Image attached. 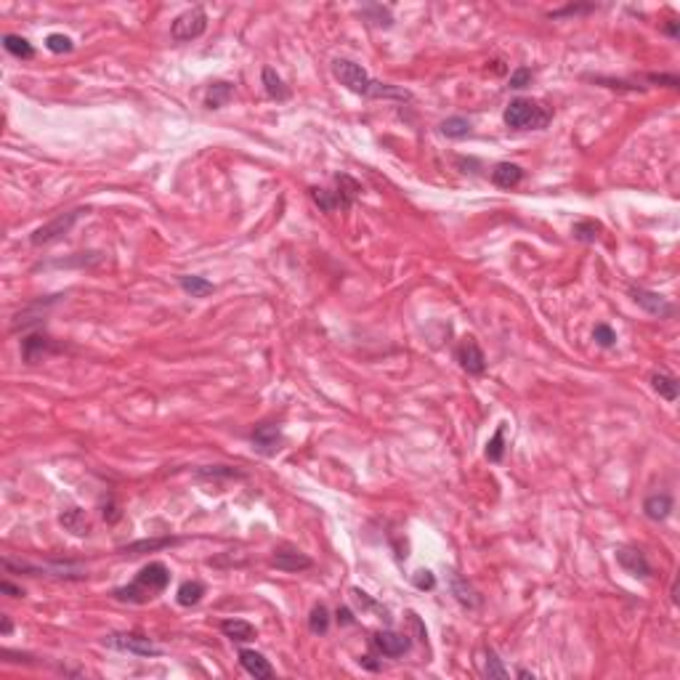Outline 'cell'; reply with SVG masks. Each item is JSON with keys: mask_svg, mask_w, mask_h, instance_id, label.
Masks as SVG:
<instances>
[{"mask_svg": "<svg viewBox=\"0 0 680 680\" xmlns=\"http://www.w3.org/2000/svg\"><path fill=\"white\" fill-rule=\"evenodd\" d=\"M178 284H181L184 293H189L191 298H205V295H210L215 290L213 282H208L205 277H197V274H184V277L178 280Z\"/></svg>", "mask_w": 680, "mask_h": 680, "instance_id": "7402d4cb", "label": "cell"}, {"mask_svg": "<svg viewBox=\"0 0 680 680\" xmlns=\"http://www.w3.org/2000/svg\"><path fill=\"white\" fill-rule=\"evenodd\" d=\"M202 595H205V585H202L200 579H189V582H184V585L178 587L175 600H178L181 606H197V603L202 600Z\"/></svg>", "mask_w": 680, "mask_h": 680, "instance_id": "484cf974", "label": "cell"}, {"mask_svg": "<svg viewBox=\"0 0 680 680\" xmlns=\"http://www.w3.org/2000/svg\"><path fill=\"white\" fill-rule=\"evenodd\" d=\"M630 295H632V301L638 303L643 311H649L651 317H659V319H670L672 314H675V306L667 301L665 295L659 293H651V290H646V287H630Z\"/></svg>", "mask_w": 680, "mask_h": 680, "instance_id": "52a82bcc", "label": "cell"}, {"mask_svg": "<svg viewBox=\"0 0 680 680\" xmlns=\"http://www.w3.org/2000/svg\"><path fill=\"white\" fill-rule=\"evenodd\" d=\"M651 388L667 401H675V399H678V393H680L678 380H675L672 375H665V372H653L651 375Z\"/></svg>", "mask_w": 680, "mask_h": 680, "instance_id": "44dd1931", "label": "cell"}, {"mask_svg": "<svg viewBox=\"0 0 680 680\" xmlns=\"http://www.w3.org/2000/svg\"><path fill=\"white\" fill-rule=\"evenodd\" d=\"M263 88H266V94L271 96V99H277V101H284V99L290 96L284 80L277 75V69H271V67H263Z\"/></svg>", "mask_w": 680, "mask_h": 680, "instance_id": "d4e9b609", "label": "cell"}, {"mask_svg": "<svg viewBox=\"0 0 680 680\" xmlns=\"http://www.w3.org/2000/svg\"><path fill=\"white\" fill-rule=\"evenodd\" d=\"M45 48L51 54H69L72 51V41H69L67 35H48L45 38Z\"/></svg>", "mask_w": 680, "mask_h": 680, "instance_id": "836d02e7", "label": "cell"}, {"mask_svg": "<svg viewBox=\"0 0 680 680\" xmlns=\"http://www.w3.org/2000/svg\"><path fill=\"white\" fill-rule=\"evenodd\" d=\"M449 582H452V593L454 598L460 600L463 606H468V609H473V606H479V593L473 590V587L468 585L463 577H457V574H452L449 577Z\"/></svg>", "mask_w": 680, "mask_h": 680, "instance_id": "cb8c5ba5", "label": "cell"}, {"mask_svg": "<svg viewBox=\"0 0 680 680\" xmlns=\"http://www.w3.org/2000/svg\"><path fill=\"white\" fill-rule=\"evenodd\" d=\"M333 75L340 80V85H346L351 94L359 96H372V99H410L407 91H399L388 82H377L367 75V69L359 67L351 59H335L333 62Z\"/></svg>", "mask_w": 680, "mask_h": 680, "instance_id": "6da1fadb", "label": "cell"}, {"mask_svg": "<svg viewBox=\"0 0 680 680\" xmlns=\"http://www.w3.org/2000/svg\"><path fill=\"white\" fill-rule=\"evenodd\" d=\"M0 590H3V593H8L11 598H22V595H24V590H22V587H16V585H11L8 579H3V582H0Z\"/></svg>", "mask_w": 680, "mask_h": 680, "instance_id": "8d00e7d4", "label": "cell"}, {"mask_svg": "<svg viewBox=\"0 0 680 680\" xmlns=\"http://www.w3.org/2000/svg\"><path fill=\"white\" fill-rule=\"evenodd\" d=\"M414 587L417 590H433L436 587V577L428 572V569H423V572L414 574Z\"/></svg>", "mask_w": 680, "mask_h": 680, "instance_id": "d590c367", "label": "cell"}, {"mask_svg": "<svg viewBox=\"0 0 680 680\" xmlns=\"http://www.w3.org/2000/svg\"><path fill=\"white\" fill-rule=\"evenodd\" d=\"M502 120L507 128H516V131H540L550 122V109L532 99H516L505 107Z\"/></svg>", "mask_w": 680, "mask_h": 680, "instance_id": "3957f363", "label": "cell"}, {"mask_svg": "<svg viewBox=\"0 0 680 680\" xmlns=\"http://www.w3.org/2000/svg\"><path fill=\"white\" fill-rule=\"evenodd\" d=\"M616 563L625 569L630 577H638V579H649L651 577V563L646 560V556L635 550V547H619L616 550Z\"/></svg>", "mask_w": 680, "mask_h": 680, "instance_id": "30bf717a", "label": "cell"}, {"mask_svg": "<svg viewBox=\"0 0 680 680\" xmlns=\"http://www.w3.org/2000/svg\"><path fill=\"white\" fill-rule=\"evenodd\" d=\"M513 91H521V88H526V85H532V69L529 67H519L513 75H510V82H507Z\"/></svg>", "mask_w": 680, "mask_h": 680, "instance_id": "e575fe53", "label": "cell"}, {"mask_svg": "<svg viewBox=\"0 0 680 680\" xmlns=\"http://www.w3.org/2000/svg\"><path fill=\"white\" fill-rule=\"evenodd\" d=\"M240 665L247 675H253L255 680H268L274 678V670L268 665V659L263 653L253 651V649H242L240 651Z\"/></svg>", "mask_w": 680, "mask_h": 680, "instance_id": "4fadbf2b", "label": "cell"}, {"mask_svg": "<svg viewBox=\"0 0 680 680\" xmlns=\"http://www.w3.org/2000/svg\"><path fill=\"white\" fill-rule=\"evenodd\" d=\"M101 643L109 646V649H115V651L136 653V656H160L162 653L160 646L154 640H149L147 635H141V632H109V635H104Z\"/></svg>", "mask_w": 680, "mask_h": 680, "instance_id": "277c9868", "label": "cell"}, {"mask_svg": "<svg viewBox=\"0 0 680 680\" xmlns=\"http://www.w3.org/2000/svg\"><path fill=\"white\" fill-rule=\"evenodd\" d=\"M338 622L340 625H354V616H351L348 609H338Z\"/></svg>", "mask_w": 680, "mask_h": 680, "instance_id": "f35d334b", "label": "cell"}, {"mask_svg": "<svg viewBox=\"0 0 680 680\" xmlns=\"http://www.w3.org/2000/svg\"><path fill=\"white\" fill-rule=\"evenodd\" d=\"M502 454H505V423L494 431V436L486 444V460L489 463H500Z\"/></svg>", "mask_w": 680, "mask_h": 680, "instance_id": "4dcf8cb0", "label": "cell"}, {"mask_svg": "<svg viewBox=\"0 0 680 680\" xmlns=\"http://www.w3.org/2000/svg\"><path fill=\"white\" fill-rule=\"evenodd\" d=\"M335 184H338V189H335L338 205H340V210H348V208L354 205V200L359 197L361 184H359V181H354V178H351V175H346V173L335 175Z\"/></svg>", "mask_w": 680, "mask_h": 680, "instance_id": "e0dca14e", "label": "cell"}, {"mask_svg": "<svg viewBox=\"0 0 680 680\" xmlns=\"http://www.w3.org/2000/svg\"><path fill=\"white\" fill-rule=\"evenodd\" d=\"M11 630H14V625H11V619H8V616H3V635H8Z\"/></svg>", "mask_w": 680, "mask_h": 680, "instance_id": "60d3db41", "label": "cell"}, {"mask_svg": "<svg viewBox=\"0 0 680 680\" xmlns=\"http://www.w3.org/2000/svg\"><path fill=\"white\" fill-rule=\"evenodd\" d=\"M308 630L314 632V635H324L327 630H330V612H327V606H314L311 609V616H308Z\"/></svg>", "mask_w": 680, "mask_h": 680, "instance_id": "f546056e", "label": "cell"}, {"mask_svg": "<svg viewBox=\"0 0 680 680\" xmlns=\"http://www.w3.org/2000/svg\"><path fill=\"white\" fill-rule=\"evenodd\" d=\"M3 48H6L11 56H16V59H32V56H35L32 43H29L27 38H22V35H6V38H3Z\"/></svg>", "mask_w": 680, "mask_h": 680, "instance_id": "4316f807", "label": "cell"}, {"mask_svg": "<svg viewBox=\"0 0 680 680\" xmlns=\"http://www.w3.org/2000/svg\"><path fill=\"white\" fill-rule=\"evenodd\" d=\"M51 351H56L54 340L51 338H45V335L41 333H32L27 335L24 340H22V356H24V361L27 364H38V361H43Z\"/></svg>", "mask_w": 680, "mask_h": 680, "instance_id": "7c38bea8", "label": "cell"}, {"mask_svg": "<svg viewBox=\"0 0 680 680\" xmlns=\"http://www.w3.org/2000/svg\"><path fill=\"white\" fill-rule=\"evenodd\" d=\"M359 665H364V667H370V670H377V662H372V656H361L359 659Z\"/></svg>", "mask_w": 680, "mask_h": 680, "instance_id": "ab89813d", "label": "cell"}, {"mask_svg": "<svg viewBox=\"0 0 680 680\" xmlns=\"http://www.w3.org/2000/svg\"><path fill=\"white\" fill-rule=\"evenodd\" d=\"M572 234H574V240H579V242H595L598 240V234H600V224L598 221H577L574 224V229H572Z\"/></svg>", "mask_w": 680, "mask_h": 680, "instance_id": "1f68e13d", "label": "cell"}, {"mask_svg": "<svg viewBox=\"0 0 680 680\" xmlns=\"http://www.w3.org/2000/svg\"><path fill=\"white\" fill-rule=\"evenodd\" d=\"M271 566L280 569V572H303V569H311V566H314V560L308 558L306 553H301V550L280 547V550H274V556H271Z\"/></svg>", "mask_w": 680, "mask_h": 680, "instance_id": "8fae6325", "label": "cell"}, {"mask_svg": "<svg viewBox=\"0 0 680 680\" xmlns=\"http://www.w3.org/2000/svg\"><path fill=\"white\" fill-rule=\"evenodd\" d=\"M231 99H234V85H229V82H213L208 88V94H205V107L221 109L226 107Z\"/></svg>", "mask_w": 680, "mask_h": 680, "instance_id": "ffe728a7", "label": "cell"}, {"mask_svg": "<svg viewBox=\"0 0 680 680\" xmlns=\"http://www.w3.org/2000/svg\"><path fill=\"white\" fill-rule=\"evenodd\" d=\"M250 439H253L255 449H258L261 454H274L277 449H280V444H282V433H280V428H277V426L263 423V426L255 428Z\"/></svg>", "mask_w": 680, "mask_h": 680, "instance_id": "5bb4252c", "label": "cell"}, {"mask_svg": "<svg viewBox=\"0 0 680 680\" xmlns=\"http://www.w3.org/2000/svg\"><path fill=\"white\" fill-rule=\"evenodd\" d=\"M582 11H593V6H566V8H560V11H556V14H550V16H566V14H582Z\"/></svg>", "mask_w": 680, "mask_h": 680, "instance_id": "74e56055", "label": "cell"}, {"mask_svg": "<svg viewBox=\"0 0 680 680\" xmlns=\"http://www.w3.org/2000/svg\"><path fill=\"white\" fill-rule=\"evenodd\" d=\"M643 513L649 516L651 521H665L670 513H672V497L667 492H656L649 494L643 500Z\"/></svg>", "mask_w": 680, "mask_h": 680, "instance_id": "2e32d148", "label": "cell"}, {"mask_svg": "<svg viewBox=\"0 0 680 680\" xmlns=\"http://www.w3.org/2000/svg\"><path fill=\"white\" fill-rule=\"evenodd\" d=\"M457 361H460V367L468 375H481L486 370V356H484V351H481V346L473 338H465L457 346Z\"/></svg>", "mask_w": 680, "mask_h": 680, "instance_id": "9c48e42d", "label": "cell"}, {"mask_svg": "<svg viewBox=\"0 0 680 680\" xmlns=\"http://www.w3.org/2000/svg\"><path fill=\"white\" fill-rule=\"evenodd\" d=\"M481 672L486 678H497V680L510 678V672L502 667V659H497V653L492 649H484V653H481Z\"/></svg>", "mask_w": 680, "mask_h": 680, "instance_id": "603a6c76", "label": "cell"}, {"mask_svg": "<svg viewBox=\"0 0 680 680\" xmlns=\"http://www.w3.org/2000/svg\"><path fill=\"white\" fill-rule=\"evenodd\" d=\"M205 29H208V14L202 11L200 6H194V8L184 11L181 16H175L171 35H173L175 43H189V41H197Z\"/></svg>", "mask_w": 680, "mask_h": 680, "instance_id": "5b68a950", "label": "cell"}, {"mask_svg": "<svg viewBox=\"0 0 680 680\" xmlns=\"http://www.w3.org/2000/svg\"><path fill=\"white\" fill-rule=\"evenodd\" d=\"M59 521H62V526L64 529H69L72 534H91V521H88V516H85V510H80V507H69V510H64L62 516H59Z\"/></svg>", "mask_w": 680, "mask_h": 680, "instance_id": "d6986e66", "label": "cell"}, {"mask_svg": "<svg viewBox=\"0 0 680 680\" xmlns=\"http://www.w3.org/2000/svg\"><path fill=\"white\" fill-rule=\"evenodd\" d=\"M82 213H88V210H69V213H62L59 218H54L51 224H45V226L38 229V231L29 237V242L41 247V245H48V242L59 240L62 234H67L69 229L75 226V221H78Z\"/></svg>", "mask_w": 680, "mask_h": 680, "instance_id": "8992f818", "label": "cell"}, {"mask_svg": "<svg viewBox=\"0 0 680 680\" xmlns=\"http://www.w3.org/2000/svg\"><path fill=\"white\" fill-rule=\"evenodd\" d=\"M593 340H595L598 346H603V348H612L614 343H616V333H614L609 324H595V330H593Z\"/></svg>", "mask_w": 680, "mask_h": 680, "instance_id": "d6a6232c", "label": "cell"}, {"mask_svg": "<svg viewBox=\"0 0 680 680\" xmlns=\"http://www.w3.org/2000/svg\"><path fill=\"white\" fill-rule=\"evenodd\" d=\"M178 540L173 537H160V540H141V542H133V545L122 547V553H131V556H138V553H147V550H160V547H171L175 545Z\"/></svg>", "mask_w": 680, "mask_h": 680, "instance_id": "f1b7e54d", "label": "cell"}, {"mask_svg": "<svg viewBox=\"0 0 680 680\" xmlns=\"http://www.w3.org/2000/svg\"><path fill=\"white\" fill-rule=\"evenodd\" d=\"M221 632L229 640H237V643H247V640L255 638V627L250 622H245V619H224L221 622Z\"/></svg>", "mask_w": 680, "mask_h": 680, "instance_id": "ac0fdd59", "label": "cell"}, {"mask_svg": "<svg viewBox=\"0 0 680 680\" xmlns=\"http://www.w3.org/2000/svg\"><path fill=\"white\" fill-rule=\"evenodd\" d=\"M441 136H447V138H465L468 133H470V122L465 120V117H460V115H454V117H447V120L439 125Z\"/></svg>", "mask_w": 680, "mask_h": 680, "instance_id": "83f0119b", "label": "cell"}, {"mask_svg": "<svg viewBox=\"0 0 680 680\" xmlns=\"http://www.w3.org/2000/svg\"><path fill=\"white\" fill-rule=\"evenodd\" d=\"M168 582H171L168 566L165 563H149V566H144L141 572L136 574V579L131 585L115 590V598L122 600V603H147L157 593H162L168 587Z\"/></svg>", "mask_w": 680, "mask_h": 680, "instance_id": "7a4b0ae2", "label": "cell"}, {"mask_svg": "<svg viewBox=\"0 0 680 680\" xmlns=\"http://www.w3.org/2000/svg\"><path fill=\"white\" fill-rule=\"evenodd\" d=\"M523 181V168L516 162H500L492 171V184L500 189H513Z\"/></svg>", "mask_w": 680, "mask_h": 680, "instance_id": "9a60e30c", "label": "cell"}, {"mask_svg": "<svg viewBox=\"0 0 680 680\" xmlns=\"http://www.w3.org/2000/svg\"><path fill=\"white\" fill-rule=\"evenodd\" d=\"M372 646L383 653V656H404V653L410 651L412 643H410V635H404V632L380 630V632H375L372 635Z\"/></svg>", "mask_w": 680, "mask_h": 680, "instance_id": "ba28073f", "label": "cell"}]
</instances>
